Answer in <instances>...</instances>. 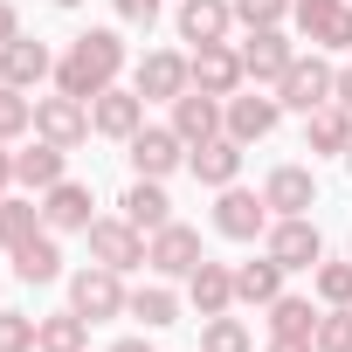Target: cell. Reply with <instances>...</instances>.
<instances>
[{
  "label": "cell",
  "mask_w": 352,
  "mask_h": 352,
  "mask_svg": "<svg viewBox=\"0 0 352 352\" xmlns=\"http://www.w3.org/2000/svg\"><path fill=\"white\" fill-rule=\"evenodd\" d=\"M35 201H42V228H49V235H83V228L97 221V214H90V187H83V180H56V187H49V194H35Z\"/></svg>",
  "instance_id": "e0dca14e"
},
{
  "label": "cell",
  "mask_w": 352,
  "mask_h": 352,
  "mask_svg": "<svg viewBox=\"0 0 352 352\" xmlns=\"http://www.w3.org/2000/svg\"><path fill=\"white\" fill-rule=\"evenodd\" d=\"M83 242H90V263H104V270H145V228H131L124 214H97L90 228H83Z\"/></svg>",
  "instance_id": "277c9868"
},
{
  "label": "cell",
  "mask_w": 352,
  "mask_h": 352,
  "mask_svg": "<svg viewBox=\"0 0 352 352\" xmlns=\"http://www.w3.org/2000/svg\"><path fill=\"white\" fill-rule=\"evenodd\" d=\"M173 28H180V42H228L235 28V0H180V14H173Z\"/></svg>",
  "instance_id": "7402d4cb"
},
{
  "label": "cell",
  "mask_w": 352,
  "mask_h": 352,
  "mask_svg": "<svg viewBox=\"0 0 352 352\" xmlns=\"http://www.w3.org/2000/svg\"><path fill=\"white\" fill-rule=\"evenodd\" d=\"M111 352H152V338H118Z\"/></svg>",
  "instance_id": "b9f144b4"
},
{
  "label": "cell",
  "mask_w": 352,
  "mask_h": 352,
  "mask_svg": "<svg viewBox=\"0 0 352 352\" xmlns=\"http://www.w3.org/2000/svg\"><path fill=\"white\" fill-rule=\"evenodd\" d=\"M124 159H131L138 180H166V173H180V166H187V138L173 131V124H145V131L124 138Z\"/></svg>",
  "instance_id": "52a82bcc"
},
{
  "label": "cell",
  "mask_w": 352,
  "mask_h": 352,
  "mask_svg": "<svg viewBox=\"0 0 352 352\" xmlns=\"http://www.w3.org/2000/svg\"><path fill=\"white\" fill-rule=\"evenodd\" d=\"M304 152L311 159H345L352 152V111L345 104H318L304 118Z\"/></svg>",
  "instance_id": "44dd1931"
},
{
  "label": "cell",
  "mask_w": 352,
  "mask_h": 352,
  "mask_svg": "<svg viewBox=\"0 0 352 352\" xmlns=\"http://www.w3.org/2000/svg\"><path fill=\"white\" fill-rule=\"evenodd\" d=\"M263 352H318V345H311V338H270Z\"/></svg>",
  "instance_id": "60d3db41"
},
{
  "label": "cell",
  "mask_w": 352,
  "mask_h": 352,
  "mask_svg": "<svg viewBox=\"0 0 352 352\" xmlns=\"http://www.w3.org/2000/svg\"><path fill=\"white\" fill-rule=\"evenodd\" d=\"M56 76V49L35 42V35H14L8 49H0V83H14V90H42Z\"/></svg>",
  "instance_id": "2e32d148"
},
{
  "label": "cell",
  "mask_w": 352,
  "mask_h": 352,
  "mask_svg": "<svg viewBox=\"0 0 352 352\" xmlns=\"http://www.w3.org/2000/svg\"><path fill=\"white\" fill-rule=\"evenodd\" d=\"M187 304H194L201 318L235 311V263H208V256H201V270L187 276Z\"/></svg>",
  "instance_id": "603a6c76"
},
{
  "label": "cell",
  "mask_w": 352,
  "mask_h": 352,
  "mask_svg": "<svg viewBox=\"0 0 352 352\" xmlns=\"http://www.w3.org/2000/svg\"><path fill=\"white\" fill-rule=\"evenodd\" d=\"M111 8H118V21H124V28H152L166 0H111Z\"/></svg>",
  "instance_id": "74e56055"
},
{
  "label": "cell",
  "mask_w": 352,
  "mask_h": 352,
  "mask_svg": "<svg viewBox=\"0 0 352 352\" xmlns=\"http://www.w3.org/2000/svg\"><path fill=\"white\" fill-rule=\"evenodd\" d=\"M345 173H352V152H345Z\"/></svg>",
  "instance_id": "ee69618b"
},
{
  "label": "cell",
  "mask_w": 352,
  "mask_h": 352,
  "mask_svg": "<svg viewBox=\"0 0 352 352\" xmlns=\"http://www.w3.org/2000/svg\"><path fill=\"white\" fill-rule=\"evenodd\" d=\"M331 83H338V69L324 63V49H311V56H297V63L283 69L276 104H283V111H297V118H311L318 104H331Z\"/></svg>",
  "instance_id": "3957f363"
},
{
  "label": "cell",
  "mask_w": 352,
  "mask_h": 352,
  "mask_svg": "<svg viewBox=\"0 0 352 352\" xmlns=\"http://www.w3.org/2000/svg\"><path fill=\"white\" fill-rule=\"evenodd\" d=\"M263 201H270V214H311L318 208V173L311 166H276L270 180H263Z\"/></svg>",
  "instance_id": "ffe728a7"
},
{
  "label": "cell",
  "mask_w": 352,
  "mask_h": 352,
  "mask_svg": "<svg viewBox=\"0 0 352 352\" xmlns=\"http://www.w3.org/2000/svg\"><path fill=\"white\" fill-rule=\"evenodd\" d=\"M14 276H21V283H35V290H42V283H56V276H63V235H49V228H42L35 242H21V249H14Z\"/></svg>",
  "instance_id": "4316f807"
},
{
  "label": "cell",
  "mask_w": 352,
  "mask_h": 352,
  "mask_svg": "<svg viewBox=\"0 0 352 352\" xmlns=\"http://www.w3.org/2000/svg\"><path fill=\"white\" fill-rule=\"evenodd\" d=\"M90 131H97V124H90V104H83V97H69V90H56V97H35V138H49V145L76 152Z\"/></svg>",
  "instance_id": "30bf717a"
},
{
  "label": "cell",
  "mask_w": 352,
  "mask_h": 352,
  "mask_svg": "<svg viewBox=\"0 0 352 352\" xmlns=\"http://www.w3.org/2000/svg\"><path fill=\"white\" fill-rule=\"evenodd\" d=\"M90 124H97V138H131V131H145V97L138 90H124V83H111V90H97L90 97Z\"/></svg>",
  "instance_id": "5bb4252c"
},
{
  "label": "cell",
  "mask_w": 352,
  "mask_h": 352,
  "mask_svg": "<svg viewBox=\"0 0 352 352\" xmlns=\"http://www.w3.org/2000/svg\"><path fill=\"white\" fill-rule=\"evenodd\" d=\"M35 324L28 311H0V352H35Z\"/></svg>",
  "instance_id": "8d00e7d4"
},
{
  "label": "cell",
  "mask_w": 352,
  "mask_h": 352,
  "mask_svg": "<svg viewBox=\"0 0 352 352\" xmlns=\"http://www.w3.org/2000/svg\"><path fill=\"white\" fill-rule=\"evenodd\" d=\"M124 63H131V49H124V35L118 28H83L63 56H56V90H69V97H97V90H111L118 76H124Z\"/></svg>",
  "instance_id": "6da1fadb"
},
{
  "label": "cell",
  "mask_w": 352,
  "mask_h": 352,
  "mask_svg": "<svg viewBox=\"0 0 352 352\" xmlns=\"http://www.w3.org/2000/svg\"><path fill=\"white\" fill-rule=\"evenodd\" d=\"M297 0H235V28H283Z\"/></svg>",
  "instance_id": "d590c367"
},
{
  "label": "cell",
  "mask_w": 352,
  "mask_h": 352,
  "mask_svg": "<svg viewBox=\"0 0 352 352\" xmlns=\"http://www.w3.org/2000/svg\"><path fill=\"white\" fill-rule=\"evenodd\" d=\"M228 97H208V90H187V97H173V131H180L187 145H208L228 131Z\"/></svg>",
  "instance_id": "d6986e66"
},
{
  "label": "cell",
  "mask_w": 352,
  "mask_h": 352,
  "mask_svg": "<svg viewBox=\"0 0 352 352\" xmlns=\"http://www.w3.org/2000/svg\"><path fill=\"white\" fill-rule=\"evenodd\" d=\"M118 214H124L131 228L159 235V228L173 221V201H166V180H131V187H124V201H118Z\"/></svg>",
  "instance_id": "d4e9b609"
},
{
  "label": "cell",
  "mask_w": 352,
  "mask_h": 352,
  "mask_svg": "<svg viewBox=\"0 0 352 352\" xmlns=\"http://www.w3.org/2000/svg\"><path fill=\"white\" fill-rule=\"evenodd\" d=\"M276 297H283V263L276 256L235 263V304H276Z\"/></svg>",
  "instance_id": "83f0119b"
},
{
  "label": "cell",
  "mask_w": 352,
  "mask_h": 352,
  "mask_svg": "<svg viewBox=\"0 0 352 352\" xmlns=\"http://www.w3.org/2000/svg\"><path fill=\"white\" fill-rule=\"evenodd\" d=\"M28 131H35V97L14 90V83H0V145H14Z\"/></svg>",
  "instance_id": "d6a6232c"
},
{
  "label": "cell",
  "mask_w": 352,
  "mask_h": 352,
  "mask_svg": "<svg viewBox=\"0 0 352 352\" xmlns=\"http://www.w3.org/2000/svg\"><path fill=\"white\" fill-rule=\"evenodd\" d=\"M311 345H318V352H352V304H324Z\"/></svg>",
  "instance_id": "836d02e7"
},
{
  "label": "cell",
  "mask_w": 352,
  "mask_h": 352,
  "mask_svg": "<svg viewBox=\"0 0 352 352\" xmlns=\"http://www.w3.org/2000/svg\"><path fill=\"white\" fill-rule=\"evenodd\" d=\"M290 21H297V35H304L311 49H324V56H345V49H352V0H297Z\"/></svg>",
  "instance_id": "8992f818"
},
{
  "label": "cell",
  "mask_w": 352,
  "mask_h": 352,
  "mask_svg": "<svg viewBox=\"0 0 352 352\" xmlns=\"http://www.w3.org/2000/svg\"><path fill=\"white\" fill-rule=\"evenodd\" d=\"M311 290H318V304H352V256L345 263H318Z\"/></svg>",
  "instance_id": "e575fe53"
},
{
  "label": "cell",
  "mask_w": 352,
  "mask_h": 352,
  "mask_svg": "<svg viewBox=\"0 0 352 352\" xmlns=\"http://www.w3.org/2000/svg\"><path fill=\"white\" fill-rule=\"evenodd\" d=\"M42 235V201H28V194H0V249H21V242H35Z\"/></svg>",
  "instance_id": "f1b7e54d"
},
{
  "label": "cell",
  "mask_w": 352,
  "mask_h": 352,
  "mask_svg": "<svg viewBox=\"0 0 352 352\" xmlns=\"http://www.w3.org/2000/svg\"><path fill=\"white\" fill-rule=\"evenodd\" d=\"M56 8H83V0H56Z\"/></svg>",
  "instance_id": "7bdbcfd3"
},
{
  "label": "cell",
  "mask_w": 352,
  "mask_h": 352,
  "mask_svg": "<svg viewBox=\"0 0 352 352\" xmlns=\"http://www.w3.org/2000/svg\"><path fill=\"white\" fill-rule=\"evenodd\" d=\"M270 201L263 194H249V187H221L214 194V235H228V242H256V235H270Z\"/></svg>",
  "instance_id": "7c38bea8"
},
{
  "label": "cell",
  "mask_w": 352,
  "mask_h": 352,
  "mask_svg": "<svg viewBox=\"0 0 352 352\" xmlns=\"http://www.w3.org/2000/svg\"><path fill=\"white\" fill-rule=\"evenodd\" d=\"M263 311H270V338H311V331H318V318H324L311 297H290V290H283L276 304H263Z\"/></svg>",
  "instance_id": "4dcf8cb0"
},
{
  "label": "cell",
  "mask_w": 352,
  "mask_h": 352,
  "mask_svg": "<svg viewBox=\"0 0 352 352\" xmlns=\"http://www.w3.org/2000/svg\"><path fill=\"white\" fill-rule=\"evenodd\" d=\"M201 352H256V331H249L235 311H221V318H201Z\"/></svg>",
  "instance_id": "1f68e13d"
},
{
  "label": "cell",
  "mask_w": 352,
  "mask_h": 352,
  "mask_svg": "<svg viewBox=\"0 0 352 352\" xmlns=\"http://www.w3.org/2000/svg\"><path fill=\"white\" fill-rule=\"evenodd\" d=\"M263 256H276L283 276H290V270H318V263H324V235H318L311 214H276L270 235H263Z\"/></svg>",
  "instance_id": "5b68a950"
},
{
  "label": "cell",
  "mask_w": 352,
  "mask_h": 352,
  "mask_svg": "<svg viewBox=\"0 0 352 352\" xmlns=\"http://www.w3.org/2000/svg\"><path fill=\"white\" fill-rule=\"evenodd\" d=\"M21 35V8H14V0H0V49H8Z\"/></svg>",
  "instance_id": "f35d334b"
},
{
  "label": "cell",
  "mask_w": 352,
  "mask_h": 352,
  "mask_svg": "<svg viewBox=\"0 0 352 352\" xmlns=\"http://www.w3.org/2000/svg\"><path fill=\"white\" fill-rule=\"evenodd\" d=\"M69 152L63 145H49V138H35V145H21L14 152V187H28V194H49L56 180H69Z\"/></svg>",
  "instance_id": "cb8c5ba5"
},
{
  "label": "cell",
  "mask_w": 352,
  "mask_h": 352,
  "mask_svg": "<svg viewBox=\"0 0 352 352\" xmlns=\"http://www.w3.org/2000/svg\"><path fill=\"white\" fill-rule=\"evenodd\" d=\"M221 111H228V138H242V145H256V138H270L283 124V104H276V90L263 97V83L256 90H235Z\"/></svg>",
  "instance_id": "9a60e30c"
},
{
  "label": "cell",
  "mask_w": 352,
  "mask_h": 352,
  "mask_svg": "<svg viewBox=\"0 0 352 352\" xmlns=\"http://www.w3.org/2000/svg\"><path fill=\"white\" fill-rule=\"evenodd\" d=\"M187 69H194V90H208V97L249 90V69H242V49H235V42H201V49L187 56Z\"/></svg>",
  "instance_id": "8fae6325"
},
{
  "label": "cell",
  "mask_w": 352,
  "mask_h": 352,
  "mask_svg": "<svg viewBox=\"0 0 352 352\" xmlns=\"http://www.w3.org/2000/svg\"><path fill=\"white\" fill-rule=\"evenodd\" d=\"M131 90H138L145 104H173V97H187V90H194V69H187L180 49H145L138 69H131Z\"/></svg>",
  "instance_id": "9c48e42d"
},
{
  "label": "cell",
  "mask_w": 352,
  "mask_h": 352,
  "mask_svg": "<svg viewBox=\"0 0 352 352\" xmlns=\"http://www.w3.org/2000/svg\"><path fill=\"white\" fill-rule=\"evenodd\" d=\"M187 173H194L201 187H214V194L235 187V180H242V138L221 131V138H208V145H187Z\"/></svg>",
  "instance_id": "ac0fdd59"
},
{
  "label": "cell",
  "mask_w": 352,
  "mask_h": 352,
  "mask_svg": "<svg viewBox=\"0 0 352 352\" xmlns=\"http://www.w3.org/2000/svg\"><path fill=\"white\" fill-rule=\"evenodd\" d=\"M201 228H187V221H166L159 235H145V270L152 276H166V283H187L194 270H201Z\"/></svg>",
  "instance_id": "7a4b0ae2"
},
{
  "label": "cell",
  "mask_w": 352,
  "mask_h": 352,
  "mask_svg": "<svg viewBox=\"0 0 352 352\" xmlns=\"http://www.w3.org/2000/svg\"><path fill=\"white\" fill-rule=\"evenodd\" d=\"M331 104H345V111H352V63L338 69V83H331Z\"/></svg>",
  "instance_id": "ab89813d"
},
{
  "label": "cell",
  "mask_w": 352,
  "mask_h": 352,
  "mask_svg": "<svg viewBox=\"0 0 352 352\" xmlns=\"http://www.w3.org/2000/svg\"><path fill=\"white\" fill-rule=\"evenodd\" d=\"M235 49H242L249 83H263V90H276V83H283V69L297 63V42H290L283 28H249V42H235Z\"/></svg>",
  "instance_id": "4fadbf2b"
},
{
  "label": "cell",
  "mask_w": 352,
  "mask_h": 352,
  "mask_svg": "<svg viewBox=\"0 0 352 352\" xmlns=\"http://www.w3.org/2000/svg\"><path fill=\"white\" fill-rule=\"evenodd\" d=\"M35 352H90V318L49 311V318L35 324Z\"/></svg>",
  "instance_id": "f546056e"
},
{
  "label": "cell",
  "mask_w": 352,
  "mask_h": 352,
  "mask_svg": "<svg viewBox=\"0 0 352 352\" xmlns=\"http://www.w3.org/2000/svg\"><path fill=\"white\" fill-rule=\"evenodd\" d=\"M124 318H138L145 331H159V324H180V290H173L166 276H159V283H138V290L124 297Z\"/></svg>",
  "instance_id": "484cf974"
},
{
  "label": "cell",
  "mask_w": 352,
  "mask_h": 352,
  "mask_svg": "<svg viewBox=\"0 0 352 352\" xmlns=\"http://www.w3.org/2000/svg\"><path fill=\"white\" fill-rule=\"evenodd\" d=\"M124 276L118 270H104V263H90V270H76L69 276V311L76 318H90V324H104V318H124Z\"/></svg>",
  "instance_id": "ba28073f"
}]
</instances>
